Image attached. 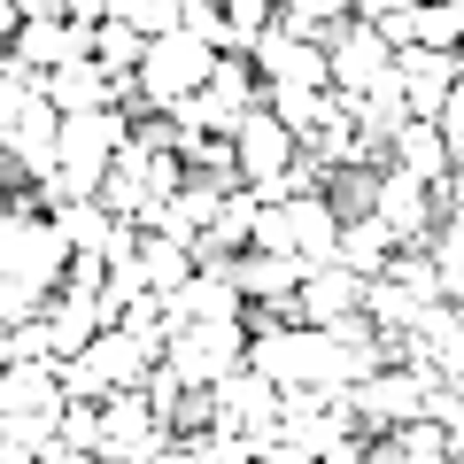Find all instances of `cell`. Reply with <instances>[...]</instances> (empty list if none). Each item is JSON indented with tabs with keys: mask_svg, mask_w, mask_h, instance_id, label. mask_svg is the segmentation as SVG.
<instances>
[{
	"mask_svg": "<svg viewBox=\"0 0 464 464\" xmlns=\"http://www.w3.org/2000/svg\"><path fill=\"white\" fill-rule=\"evenodd\" d=\"M217 54H225V47H209V39H194V32H163V39L148 47V70H140V85H148L155 101H170V109H179L186 93H201V85H209Z\"/></svg>",
	"mask_w": 464,
	"mask_h": 464,
	"instance_id": "6da1fadb",
	"label": "cell"
},
{
	"mask_svg": "<svg viewBox=\"0 0 464 464\" xmlns=\"http://www.w3.org/2000/svg\"><path fill=\"white\" fill-rule=\"evenodd\" d=\"M124 140H132V132H124V109H70V116H63V170L93 194L101 170L116 163Z\"/></svg>",
	"mask_w": 464,
	"mask_h": 464,
	"instance_id": "7a4b0ae2",
	"label": "cell"
},
{
	"mask_svg": "<svg viewBox=\"0 0 464 464\" xmlns=\"http://www.w3.org/2000/svg\"><path fill=\"white\" fill-rule=\"evenodd\" d=\"M395 78H402V93H411V116H441L449 93H457V54L411 39V47H395Z\"/></svg>",
	"mask_w": 464,
	"mask_h": 464,
	"instance_id": "3957f363",
	"label": "cell"
},
{
	"mask_svg": "<svg viewBox=\"0 0 464 464\" xmlns=\"http://www.w3.org/2000/svg\"><path fill=\"white\" fill-rule=\"evenodd\" d=\"M387 70H395V47H387L372 24H356V32L333 47V85H341V93H372Z\"/></svg>",
	"mask_w": 464,
	"mask_h": 464,
	"instance_id": "277c9868",
	"label": "cell"
},
{
	"mask_svg": "<svg viewBox=\"0 0 464 464\" xmlns=\"http://www.w3.org/2000/svg\"><path fill=\"white\" fill-rule=\"evenodd\" d=\"M402 170H411V179H441L449 170L441 116H411V124H402Z\"/></svg>",
	"mask_w": 464,
	"mask_h": 464,
	"instance_id": "5b68a950",
	"label": "cell"
},
{
	"mask_svg": "<svg viewBox=\"0 0 464 464\" xmlns=\"http://www.w3.org/2000/svg\"><path fill=\"white\" fill-rule=\"evenodd\" d=\"M441 140H449V170H464V101L449 93V109H441Z\"/></svg>",
	"mask_w": 464,
	"mask_h": 464,
	"instance_id": "8992f818",
	"label": "cell"
}]
</instances>
